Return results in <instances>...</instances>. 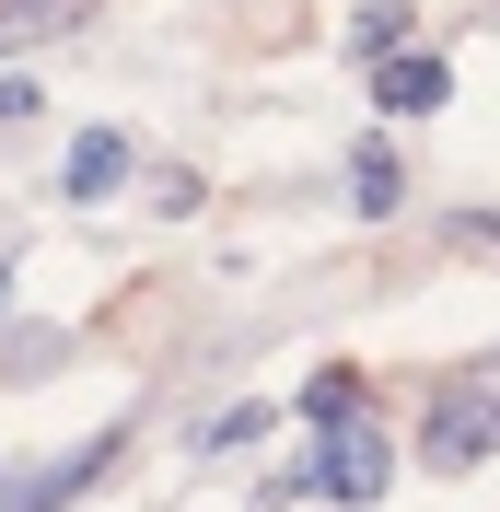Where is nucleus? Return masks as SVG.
<instances>
[{
	"mask_svg": "<svg viewBox=\"0 0 500 512\" xmlns=\"http://www.w3.org/2000/svg\"><path fill=\"white\" fill-rule=\"evenodd\" d=\"M373 105H384V117H442V105H454V70L396 47V59H373Z\"/></svg>",
	"mask_w": 500,
	"mask_h": 512,
	"instance_id": "5",
	"label": "nucleus"
},
{
	"mask_svg": "<svg viewBox=\"0 0 500 512\" xmlns=\"http://www.w3.org/2000/svg\"><path fill=\"white\" fill-rule=\"evenodd\" d=\"M291 408H303L314 431H326V419H361V373H314L303 396H291Z\"/></svg>",
	"mask_w": 500,
	"mask_h": 512,
	"instance_id": "10",
	"label": "nucleus"
},
{
	"mask_svg": "<svg viewBox=\"0 0 500 512\" xmlns=\"http://www.w3.org/2000/svg\"><path fill=\"white\" fill-rule=\"evenodd\" d=\"M59 350H70L59 326H12V338H0V373H47Z\"/></svg>",
	"mask_w": 500,
	"mask_h": 512,
	"instance_id": "11",
	"label": "nucleus"
},
{
	"mask_svg": "<svg viewBox=\"0 0 500 512\" xmlns=\"http://www.w3.org/2000/svg\"><path fill=\"white\" fill-rule=\"evenodd\" d=\"M396 47H407V12H396V0L349 12V59H396Z\"/></svg>",
	"mask_w": 500,
	"mask_h": 512,
	"instance_id": "9",
	"label": "nucleus"
},
{
	"mask_svg": "<svg viewBox=\"0 0 500 512\" xmlns=\"http://www.w3.org/2000/svg\"><path fill=\"white\" fill-rule=\"evenodd\" d=\"M140 210H152V222H187V210H198V175H187V163H140Z\"/></svg>",
	"mask_w": 500,
	"mask_h": 512,
	"instance_id": "8",
	"label": "nucleus"
},
{
	"mask_svg": "<svg viewBox=\"0 0 500 512\" xmlns=\"http://www.w3.org/2000/svg\"><path fill=\"white\" fill-rule=\"evenodd\" d=\"M0 303H12V268H0Z\"/></svg>",
	"mask_w": 500,
	"mask_h": 512,
	"instance_id": "14",
	"label": "nucleus"
},
{
	"mask_svg": "<svg viewBox=\"0 0 500 512\" xmlns=\"http://www.w3.org/2000/svg\"><path fill=\"white\" fill-rule=\"evenodd\" d=\"M477 454H500V384H454V396H431V419H419V466L454 478V466H477Z\"/></svg>",
	"mask_w": 500,
	"mask_h": 512,
	"instance_id": "2",
	"label": "nucleus"
},
{
	"mask_svg": "<svg viewBox=\"0 0 500 512\" xmlns=\"http://www.w3.org/2000/svg\"><path fill=\"white\" fill-rule=\"evenodd\" d=\"M94 12V0H0V59H24V47H47V35H70Z\"/></svg>",
	"mask_w": 500,
	"mask_h": 512,
	"instance_id": "7",
	"label": "nucleus"
},
{
	"mask_svg": "<svg viewBox=\"0 0 500 512\" xmlns=\"http://www.w3.org/2000/svg\"><path fill=\"white\" fill-rule=\"evenodd\" d=\"M280 489H291V501H384V489H396V443H384L373 419H326L314 454L291 466Z\"/></svg>",
	"mask_w": 500,
	"mask_h": 512,
	"instance_id": "1",
	"label": "nucleus"
},
{
	"mask_svg": "<svg viewBox=\"0 0 500 512\" xmlns=\"http://www.w3.org/2000/svg\"><path fill=\"white\" fill-rule=\"evenodd\" d=\"M128 175H140V152H128V128H82L59 163V198H117Z\"/></svg>",
	"mask_w": 500,
	"mask_h": 512,
	"instance_id": "4",
	"label": "nucleus"
},
{
	"mask_svg": "<svg viewBox=\"0 0 500 512\" xmlns=\"http://www.w3.org/2000/svg\"><path fill=\"white\" fill-rule=\"evenodd\" d=\"M454 245H500V222H454Z\"/></svg>",
	"mask_w": 500,
	"mask_h": 512,
	"instance_id": "13",
	"label": "nucleus"
},
{
	"mask_svg": "<svg viewBox=\"0 0 500 512\" xmlns=\"http://www.w3.org/2000/svg\"><path fill=\"white\" fill-rule=\"evenodd\" d=\"M117 454H128V431H94V443L47 454V466H12V478H0V512H70L105 466H117Z\"/></svg>",
	"mask_w": 500,
	"mask_h": 512,
	"instance_id": "3",
	"label": "nucleus"
},
{
	"mask_svg": "<svg viewBox=\"0 0 500 512\" xmlns=\"http://www.w3.org/2000/svg\"><path fill=\"white\" fill-rule=\"evenodd\" d=\"M349 210H361V222H396V210H407V175H396V152H384V140H361V152H349Z\"/></svg>",
	"mask_w": 500,
	"mask_h": 512,
	"instance_id": "6",
	"label": "nucleus"
},
{
	"mask_svg": "<svg viewBox=\"0 0 500 512\" xmlns=\"http://www.w3.org/2000/svg\"><path fill=\"white\" fill-rule=\"evenodd\" d=\"M256 431H268V408H221V419H198V454H245Z\"/></svg>",
	"mask_w": 500,
	"mask_h": 512,
	"instance_id": "12",
	"label": "nucleus"
}]
</instances>
